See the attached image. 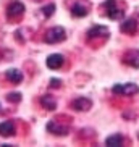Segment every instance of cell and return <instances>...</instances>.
<instances>
[{"instance_id": "obj_12", "label": "cell", "mask_w": 139, "mask_h": 147, "mask_svg": "<svg viewBox=\"0 0 139 147\" xmlns=\"http://www.w3.org/2000/svg\"><path fill=\"white\" fill-rule=\"evenodd\" d=\"M5 76H7V79H8V81L13 82V84H20V82L23 81V73L20 71V69H16V68L8 69Z\"/></svg>"}, {"instance_id": "obj_18", "label": "cell", "mask_w": 139, "mask_h": 147, "mask_svg": "<svg viewBox=\"0 0 139 147\" xmlns=\"http://www.w3.org/2000/svg\"><path fill=\"white\" fill-rule=\"evenodd\" d=\"M50 86H52V87H60L61 86L60 79H52V81H50Z\"/></svg>"}, {"instance_id": "obj_9", "label": "cell", "mask_w": 139, "mask_h": 147, "mask_svg": "<svg viewBox=\"0 0 139 147\" xmlns=\"http://www.w3.org/2000/svg\"><path fill=\"white\" fill-rule=\"evenodd\" d=\"M63 61H65V58H63V55H60V53H52V55L47 57V66L50 69H58L61 65H63Z\"/></svg>"}, {"instance_id": "obj_3", "label": "cell", "mask_w": 139, "mask_h": 147, "mask_svg": "<svg viewBox=\"0 0 139 147\" xmlns=\"http://www.w3.org/2000/svg\"><path fill=\"white\" fill-rule=\"evenodd\" d=\"M112 92L113 94H118V95H134L139 92V87L133 82H128V84H115L112 87Z\"/></svg>"}, {"instance_id": "obj_17", "label": "cell", "mask_w": 139, "mask_h": 147, "mask_svg": "<svg viewBox=\"0 0 139 147\" xmlns=\"http://www.w3.org/2000/svg\"><path fill=\"white\" fill-rule=\"evenodd\" d=\"M53 11H55V5H45V7L42 8V13L45 15V16L53 15Z\"/></svg>"}, {"instance_id": "obj_4", "label": "cell", "mask_w": 139, "mask_h": 147, "mask_svg": "<svg viewBox=\"0 0 139 147\" xmlns=\"http://www.w3.org/2000/svg\"><path fill=\"white\" fill-rule=\"evenodd\" d=\"M91 107H92V100L87 99V97H78L71 102V108L76 110V112H87Z\"/></svg>"}, {"instance_id": "obj_13", "label": "cell", "mask_w": 139, "mask_h": 147, "mask_svg": "<svg viewBox=\"0 0 139 147\" xmlns=\"http://www.w3.org/2000/svg\"><path fill=\"white\" fill-rule=\"evenodd\" d=\"M40 105H42L45 110H50V112H52V110L57 108V100L53 99L52 95H42V97H40Z\"/></svg>"}, {"instance_id": "obj_16", "label": "cell", "mask_w": 139, "mask_h": 147, "mask_svg": "<svg viewBox=\"0 0 139 147\" xmlns=\"http://www.w3.org/2000/svg\"><path fill=\"white\" fill-rule=\"evenodd\" d=\"M7 99H8L10 102H13V104H18V102L21 100V94H20V92H10V94L7 95Z\"/></svg>"}, {"instance_id": "obj_10", "label": "cell", "mask_w": 139, "mask_h": 147, "mask_svg": "<svg viewBox=\"0 0 139 147\" xmlns=\"http://www.w3.org/2000/svg\"><path fill=\"white\" fill-rule=\"evenodd\" d=\"M120 29H121L125 34H134L136 29H138V21L133 20V18H128V20H125V21L121 23V28H120Z\"/></svg>"}, {"instance_id": "obj_15", "label": "cell", "mask_w": 139, "mask_h": 147, "mask_svg": "<svg viewBox=\"0 0 139 147\" xmlns=\"http://www.w3.org/2000/svg\"><path fill=\"white\" fill-rule=\"evenodd\" d=\"M105 144L110 147H118L123 144V138L121 134H113V136H110V138H107V141H105Z\"/></svg>"}, {"instance_id": "obj_14", "label": "cell", "mask_w": 139, "mask_h": 147, "mask_svg": "<svg viewBox=\"0 0 139 147\" xmlns=\"http://www.w3.org/2000/svg\"><path fill=\"white\" fill-rule=\"evenodd\" d=\"M87 11H89V8H87L86 5L83 3H74L73 7H71V15L76 18H83L87 15Z\"/></svg>"}, {"instance_id": "obj_8", "label": "cell", "mask_w": 139, "mask_h": 147, "mask_svg": "<svg viewBox=\"0 0 139 147\" xmlns=\"http://www.w3.org/2000/svg\"><path fill=\"white\" fill-rule=\"evenodd\" d=\"M109 36H110V32L105 26H94L87 31V39H94V37H104V39H107Z\"/></svg>"}, {"instance_id": "obj_11", "label": "cell", "mask_w": 139, "mask_h": 147, "mask_svg": "<svg viewBox=\"0 0 139 147\" xmlns=\"http://www.w3.org/2000/svg\"><path fill=\"white\" fill-rule=\"evenodd\" d=\"M16 129H15V125L11 121H3L0 123V136L3 138H10V136H15Z\"/></svg>"}, {"instance_id": "obj_1", "label": "cell", "mask_w": 139, "mask_h": 147, "mask_svg": "<svg viewBox=\"0 0 139 147\" xmlns=\"http://www.w3.org/2000/svg\"><path fill=\"white\" fill-rule=\"evenodd\" d=\"M66 39V32L63 28L60 26H55V28H50V29L44 34V40L47 44H58L61 40Z\"/></svg>"}, {"instance_id": "obj_2", "label": "cell", "mask_w": 139, "mask_h": 147, "mask_svg": "<svg viewBox=\"0 0 139 147\" xmlns=\"http://www.w3.org/2000/svg\"><path fill=\"white\" fill-rule=\"evenodd\" d=\"M104 8H105V13L110 20H120V18L125 16V11L121 8H118V5L115 0H107L104 3Z\"/></svg>"}, {"instance_id": "obj_7", "label": "cell", "mask_w": 139, "mask_h": 147, "mask_svg": "<svg viewBox=\"0 0 139 147\" xmlns=\"http://www.w3.org/2000/svg\"><path fill=\"white\" fill-rule=\"evenodd\" d=\"M123 61L128 66L139 68V50H128L125 53V57H123Z\"/></svg>"}, {"instance_id": "obj_6", "label": "cell", "mask_w": 139, "mask_h": 147, "mask_svg": "<svg viewBox=\"0 0 139 147\" xmlns=\"http://www.w3.org/2000/svg\"><path fill=\"white\" fill-rule=\"evenodd\" d=\"M47 129L50 131V134H55V136H66L70 131L68 126L65 125H60L57 121H49L47 123Z\"/></svg>"}, {"instance_id": "obj_5", "label": "cell", "mask_w": 139, "mask_h": 147, "mask_svg": "<svg viewBox=\"0 0 139 147\" xmlns=\"http://www.w3.org/2000/svg\"><path fill=\"white\" fill-rule=\"evenodd\" d=\"M24 13V5L20 2V0H15L8 5L7 8V16L8 18H16V16H21Z\"/></svg>"}]
</instances>
